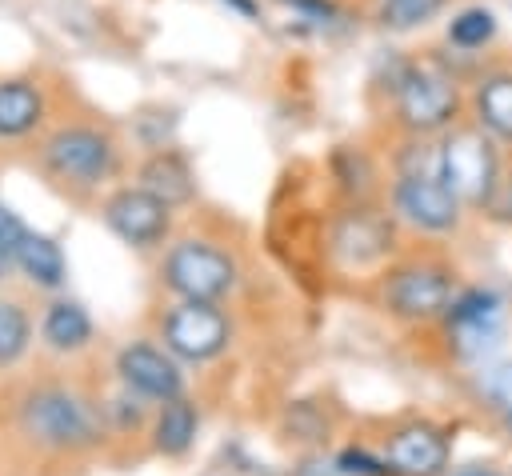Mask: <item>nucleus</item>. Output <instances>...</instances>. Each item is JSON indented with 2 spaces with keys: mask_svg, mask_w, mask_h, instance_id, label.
I'll use <instances>...</instances> for the list:
<instances>
[{
  "mask_svg": "<svg viewBox=\"0 0 512 476\" xmlns=\"http://www.w3.org/2000/svg\"><path fill=\"white\" fill-rule=\"evenodd\" d=\"M0 440L28 468L84 464L108 440L104 400L84 380L52 368L8 380L0 384Z\"/></svg>",
  "mask_w": 512,
  "mask_h": 476,
  "instance_id": "obj_1",
  "label": "nucleus"
},
{
  "mask_svg": "<svg viewBox=\"0 0 512 476\" xmlns=\"http://www.w3.org/2000/svg\"><path fill=\"white\" fill-rule=\"evenodd\" d=\"M124 164L120 132L88 104L56 112L52 124L28 144V168L64 200L88 204Z\"/></svg>",
  "mask_w": 512,
  "mask_h": 476,
  "instance_id": "obj_2",
  "label": "nucleus"
},
{
  "mask_svg": "<svg viewBox=\"0 0 512 476\" xmlns=\"http://www.w3.org/2000/svg\"><path fill=\"white\" fill-rule=\"evenodd\" d=\"M160 276H164V288L176 300H208V304H220L236 288L240 268H236V260L220 244H212L204 236H184V240H176L164 252Z\"/></svg>",
  "mask_w": 512,
  "mask_h": 476,
  "instance_id": "obj_3",
  "label": "nucleus"
},
{
  "mask_svg": "<svg viewBox=\"0 0 512 476\" xmlns=\"http://www.w3.org/2000/svg\"><path fill=\"white\" fill-rule=\"evenodd\" d=\"M392 96H396V120L412 136L444 132L460 112L456 80L436 64H404L392 84Z\"/></svg>",
  "mask_w": 512,
  "mask_h": 476,
  "instance_id": "obj_4",
  "label": "nucleus"
},
{
  "mask_svg": "<svg viewBox=\"0 0 512 476\" xmlns=\"http://www.w3.org/2000/svg\"><path fill=\"white\" fill-rule=\"evenodd\" d=\"M440 176L460 204H488L500 184V156L484 128H452L440 144Z\"/></svg>",
  "mask_w": 512,
  "mask_h": 476,
  "instance_id": "obj_5",
  "label": "nucleus"
},
{
  "mask_svg": "<svg viewBox=\"0 0 512 476\" xmlns=\"http://www.w3.org/2000/svg\"><path fill=\"white\" fill-rule=\"evenodd\" d=\"M160 340H164V348L176 360L208 364V360H216L228 348L232 324L220 312V304H208V300H176L160 316Z\"/></svg>",
  "mask_w": 512,
  "mask_h": 476,
  "instance_id": "obj_6",
  "label": "nucleus"
},
{
  "mask_svg": "<svg viewBox=\"0 0 512 476\" xmlns=\"http://www.w3.org/2000/svg\"><path fill=\"white\" fill-rule=\"evenodd\" d=\"M172 204L160 200L156 192H148L144 184H120L100 200V220L108 224V232L116 240H124L128 248H160L172 232Z\"/></svg>",
  "mask_w": 512,
  "mask_h": 476,
  "instance_id": "obj_7",
  "label": "nucleus"
},
{
  "mask_svg": "<svg viewBox=\"0 0 512 476\" xmlns=\"http://www.w3.org/2000/svg\"><path fill=\"white\" fill-rule=\"evenodd\" d=\"M448 344L460 360H484L504 336V304L488 288L460 292L444 312Z\"/></svg>",
  "mask_w": 512,
  "mask_h": 476,
  "instance_id": "obj_8",
  "label": "nucleus"
},
{
  "mask_svg": "<svg viewBox=\"0 0 512 476\" xmlns=\"http://www.w3.org/2000/svg\"><path fill=\"white\" fill-rule=\"evenodd\" d=\"M60 108L48 96L40 72H12L0 80V148L32 144Z\"/></svg>",
  "mask_w": 512,
  "mask_h": 476,
  "instance_id": "obj_9",
  "label": "nucleus"
},
{
  "mask_svg": "<svg viewBox=\"0 0 512 476\" xmlns=\"http://www.w3.org/2000/svg\"><path fill=\"white\" fill-rule=\"evenodd\" d=\"M328 248L344 268H376L396 248V228L380 208L352 204L332 220Z\"/></svg>",
  "mask_w": 512,
  "mask_h": 476,
  "instance_id": "obj_10",
  "label": "nucleus"
},
{
  "mask_svg": "<svg viewBox=\"0 0 512 476\" xmlns=\"http://www.w3.org/2000/svg\"><path fill=\"white\" fill-rule=\"evenodd\" d=\"M452 300V276L436 264H400L384 276V304L400 320H436Z\"/></svg>",
  "mask_w": 512,
  "mask_h": 476,
  "instance_id": "obj_11",
  "label": "nucleus"
},
{
  "mask_svg": "<svg viewBox=\"0 0 512 476\" xmlns=\"http://www.w3.org/2000/svg\"><path fill=\"white\" fill-rule=\"evenodd\" d=\"M392 204L420 232H452L460 224V208H464L440 172H400V180L392 188Z\"/></svg>",
  "mask_w": 512,
  "mask_h": 476,
  "instance_id": "obj_12",
  "label": "nucleus"
},
{
  "mask_svg": "<svg viewBox=\"0 0 512 476\" xmlns=\"http://www.w3.org/2000/svg\"><path fill=\"white\" fill-rule=\"evenodd\" d=\"M116 376L124 388H132L136 396L152 400V404H164L172 396H184V376L176 368V356L168 348H156V344H124L116 352Z\"/></svg>",
  "mask_w": 512,
  "mask_h": 476,
  "instance_id": "obj_13",
  "label": "nucleus"
},
{
  "mask_svg": "<svg viewBox=\"0 0 512 476\" xmlns=\"http://www.w3.org/2000/svg\"><path fill=\"white\" fill-rule=\"evenodd\" d=\"M384 464L400 476H440L448 468V436L436 424L412 420L388 432Z\"/></svg>",
  "mask_w": 512,
  "mask_h": 476,
  "instance_id": "obj_14",
  "label": "nucleus"
},
{
  "mask_svg": "<svg viewBox=\"0 0 512 476\" xmlns=\"http://www.w3.org/2000/svg\"><path fill=\"white\" fill-rule=\"evenodd\" d=\"M136 184H144L172 208L192 204V196H196V172L176 148H152L136 168Z\"/></svg>",
  "mask_w": 512,
  "mask_h": 476,
  "instance_id": "obj_15",
  "label": "nucleus"
},
{
  "mask_svg": "<svg viewBox=\"0 0 512 476\" xmlns=\"http://www.w3.org/2000/svg\"><path fill=\"white\" fill-rule=\"evenodd\" d=\"M92 316L80 300H48L44 312H40V340L56 352V356H76L92 344Z\"/></svg>",
  "mask_w": 512,
  "mask_h": 476,
  "instance_id": "obj_16",
  "label": "nucleus"
},
{
  "mask_svg": "<svg viewBox=\"0 0 512 476\" xmlns=\"http://www.w3.org/2000/svg\"><path fill=\"white\" fill-rule=\"evenodd\" d=\"M36 336V308L28 292H0V376H8L32 348Z\"/></svg>",
  "mask_w": 512,
  "mask_h": 476,
  "instance_id": "obj_17",
  "label": "nucleus"
},
{
  "mask_svg": "<svg viewBox=\"0 0 512 476\" xmlns=\"http://www.w3.org/2000/svg\"><path fill=\"white\" fill-rule=\"evenodd\" d=\"M16 272H20L32 288L56 292V288L68 280V256H64V248H60L52 236L28 228V236H24L20 248H16Z\"/></svg>",
  "mask_w": 512,
  "mask_h": 476,
  "instance_id": "obj_18",
  "label": "nucleus"
},
{
  "mask_svg": "<svg viewBox=\"0 0 512 476\" xmlns=\"http://www.w3.org/2000/svg\"><path fill=\"white\" fill-rule=\"evenodd\" d=\"M472 112H476V124L492 140L512 144V72L480 76V84L472 92Z\"/></svg>",
  "mask_w": 512,
  "mask_h": 476,
  "instance_id": "obj_19",
  "label": "nucleus"
},
{
  "mask_svg": "<svg viewBox=\"0 0 512 476\" xmlns=\"http://www.w3.org/2000/svg\"><path fill=\"white\" fill-rule=\"evenodd\" d=\"M196 428H200V412L188 396H172L160 404L156 420H152V448L160 456H184L196 440Z\"/></svg>",
  "mask_w": 512,
  "mask_h": 476,
  "instance_id": "obj_20",
  "label": "nucleus"
},
{
  "mask_svg": "<svg viewBox=\"0 0 512 476\" xmlns=\"http://www.w3.org/2000/svg\"><path fill=\"white\" fill-rule=\"evenodd\" d=\"M496 36V16L488 8H464L448 20V44L460 52H476Z\"/></svg>",
  "mask_w": 512,
  "mask_h": 476,
  "instance_id": "obj_21",
  "label": "nucleus"
},
{
  "mask_svg": "<svg viewBox=\"0 0 512 476\" xmlns=\"http://www.w3.org/2000/svg\"><path fill=\"white\" fill-rule=\"evenodd\" d=\"M440 8L444 0H380V24L392 32H408V28L428 24Z\"/></svg>",
  "mask_w": 512,
  "mask_h": 476,
  "instance_id": "obj_22",
  "label": "nucleus"
},
{
  "mask_svg": "<svg viewBox=\"0 0 512 476\" xmlns=\"http://www.w3.org/2000/svg\"><path fill=\"white\" fill-rule=\"evenodd\" d=\"M476 392L492 404V408H512V360H496V364H484L476 372Z\"/></svg>",
  "mask_w": 512,
  "mask_h": 476,
  "instance_id": "obj_23",
  "label": "nucleus"
},
{
  "mask_svg": "<svg viewBox=\"0 0 512 476\" xmlns=\"http://www.w3.org/2000/svg\"><path fill=\"white\" fill-rule=\"evenodd\" d=\"M336 464H340V472H348V476H384V472H392L388 464H380V460H372L368 452H356V448H348Z\"/></svg>",
  "mask_w": 512,
  "mask_h": 476,
  "instance_id": "obj_24",
  "label": "nucleus"
},
{
  "mask_svg": "<svg viewBox=\"0 0 512 476\" xmlns=\"http://www.w3.org/2000/svg\"><path fill=\"white\" fill-rule=\"evenodd\" d=\"M24 236H28L24 220H20V216H16V212H12V208L0 200V248L16 256V248H20V240H24Z\"/></svg>",
  "mask_w": 512,
  "mask_h": 476,
  "instance_id": "obj_25",
  "label": "nucleus"
},
{
  "mask_svg": "<svg viewBox=\"0 0 512 476\" xmlns=\"http://www.w3.org/2000/svg\"><path fill=\"white\" fill-rule=\"evenodd\" d=\"M12 272H16V256L0 248V284H8V276H12Z\"/></svg>",
  "mask_w": 512,
  "mask_h": 476,
  "instance_id": "obj_26",
  "label": "nucleus"
},
{
  "mask_svg": "<svg viewBox=\"0 0 512 476\" xmlns=\"http://www.w3.org/2000/svg\"><path fill=\"white\" fill-rule=\"evenodd\" d=\"M456 476H504V472H496V468H488V464H468V468H460Z\"/></svg>",
  "mask_w": 512,
  "mask_h": 476,
  "instance_id": "obj_27",
  "label": "nucleus"
},
{
  "mask_svg": "<svg viewBox=\"0 0 512 476\" xmlns=\"http://www.w3.org/2000/svg\"><path fill=\"white\" fill-rule=\"evenodd\" d=\"M228 4H236L244 16H252V12H256V8H252V0H228Z\"/></svg>",
  "mask_w": 512,
  "mask_h": 476,
  "instance_id": "obj_28",
  "label": "nucleus"
},
{
  "mask_svg": "<svg viewBox=\"0 0 512 476\" xmlns=\"http://www.w3.org/2000/svg\"><path fill=\"white\" fill-rule=\"evenodd\" d=\"M500 424H504V432L512 436V408H504V412H500Z\"/></svg>",
  "mask_w": 512,
  "mask_h": 476,
  "instance_id": "obj_29",
  "label": "nucleus"
},
{
  "mask_svg": "<svg viewBox=\"0 0 512 476\" xmlns=\"http://www.w3.org/2000/svg\"><path fill=\"white\" fill-rule=\"evenodd\" d=\"M288 4H296V0H288Z\"/></svg>",
  "mask_w": 512,
  "mask_h": 476,
  "instance_id": "obj_30",
  "label": "nucleus"
}]
</instances>
